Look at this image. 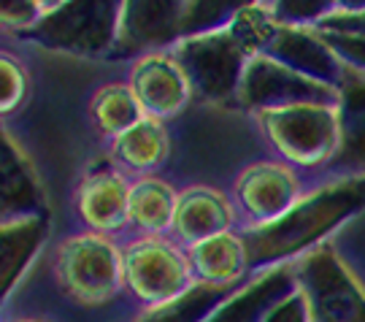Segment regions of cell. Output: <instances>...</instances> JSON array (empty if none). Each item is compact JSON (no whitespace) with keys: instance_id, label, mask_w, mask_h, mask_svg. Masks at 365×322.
Masks as SVG:
<instances>
[{"instance_id":"cell-30","label":"cell","mask_w":365,"mask_h":322,"mask_svg":"<svg viewBox=\"0 0 365 322\" xmlns=\"http://www.w3.org/2000/svg\"><path fill=\"white\" fill-rule=\"evenodd\" d=\"M3 322H57L52 314H43V311H25L16 309V306H9L3 311Z\"/></svg>"},{"instance_id":"cell-18","label":"cell","mask_w":365,"mask_h":322,"mask_svg":"<svg viewBox=\"0 0 365 322\" xmlns=\"http://www.w3.org/2000/svg\"><path fill=\"white\" fill-rule=\"evenodd\" d=\"M298 287L295 263L262 271L235 287L203 322H265L268 311Z\"/></svg>"},{"instance_id":"cell-10","label":"cell","mask_w":365,"mask_h":322,"mask_svg":"<svg viewBox=\"0 0 365 322\" xmlns=\"http://www.w3.org/2000/svg\"><path fill=\"white\" fill-rule=\"evenodd\" d=\"M341 92L330 90L319 81L300 76L284 65L274 63L271 57H252L244 68L235 111L255 114L265 109H282L295 104H339Z\"/></svg>"},{"instance_id":"cell-4","label":"cell","mask_w":365,"mask_h":322,"mask_svg":"<svg viewBox=\"0 0 365 322\" xmlns=\"http://www.w3.org/2000/svg\"><path fill=\"white\" fill-rule=\"evenodd\" d=\"M119 16V0H57L43 22L19 41L25 46L71 60H111Z\"/></svg>"},{"instance_id":"cell-19","label":"cell","mask_w":365,"mask_h":322,"mask_svg":"<svg viewBox=\"0 0 365 322\" xmlns=\"http://www.w3.org/2000/svg\"><path fill=\"white\" fill-rule=\"evenodd\" d=\"M197 287L214 290H235L249 279L247 241L238 231L214 236L203 244L187 249Z\"/></svg>"},{"instance_id":"cell-21","label":"cell","mask_w":365,"mask_h":322,"mask_svg":"<svg viewBox=\"0 0 365 322\" xmlns=\"http://www.w3.org/2000/svg\"><path fill=\"white\" fill-rule=\"evenodd\" d=\"M84 116H87V125L95 133V139L103 144L106 149L114 139L128 133L133 125H138L144 119V111H141L138 101L133 98L128 81L111 79V81L92 87L87 104H84Z\"/></svg>"},{"instance_id":"cell-29","label":"cell","mask_w":365,"mask_h":322,"mask_svg":"<svg viewBox=\"0 0 365 322\" xmlns=\"http://www.w3.org/2000/svg\"><path fill=\"white\" fill-rule=\"evenodd\" d=\"M265 322H312V311L306 303V296L295 287L287 298H282L274 309L268 311Z\"/></svg>"},{"instance_id":"cell-9","label":"cell","mask_w":365,"mask_h":322,"mask_svg":"<svg viewBox=\"0 0 365 322\" xmlns=\"http://www.w3.org/2000/svg\"><path fill=\"white\" fill-rule=\"evenodd\" d=\"M71 211L78 219V231H90L125 241L130 222V179L122 176L103 155L101 163H92L71 193Z\"/></svg>"},{"instance_id":"cell-3","label":"cell","mask_w":365,"mask_h":322,"mask_svg":"<svg viewBox=\"0 0 365 322\" xmlns=\"http://www.w3.org/2000/svg\"><path fill=\"white\" fill-rule=\"evenodd\" d=\"M49 276L60 298L76 309L125 306L122 244L90 231H73L49 249Z\"/></svg>"},{"instance_id":"cell-1","label":"cell","mask_w":365,"mask_h":322,"mask_svg":"<svg viewBox=\"0 0 365 322\" xmlns=\"http://www.w3.org/2000/svg\"><path fill=\"white\" fill-rule=\"evenodd\" d=\"M360 217H365V176L325 181L279 222L241 233L249 252V276L298 263L327 241H336Z\"/></svg>"},{"instance_id":"cell-23","label":"cell","mask_w":365,"mask_h":322,"mask_svg":"<svg viewBox=\"0 0 365 322\" xmlns=\"http://www.w3.org/2000/svg\"><path fill=\"white\" fill-rule=\"evenodd\" d=\"M33 74L27 63L11 49L0 46V122H11L30 104Z\"/></svg>"},{"instance_id":"cell-17","label":"cell","mask_w":365,"mask_h":322,"mask_svg":"<svg viewBox=\"0 0 365 322\" xmlns=\"http://www.w3.org/2000/svg\"><path fill=\"white\" fill-rule=\"evenodd\" d=\"M108 163L130 181L165 176L173 160V133L170 125L144 116L138 125L108 144L103 149Z\"/></svg>"},{"instance_id":"cell-6","label":"cell","mask_w":365,"mask_h":322,"mask_svg":"<svg viewBox=\"0 0 365 322\" xmlns=\"http://www.w3.org/2000/svg\"><path fill=\"white\" fill-rule=\"evenodd\" d=\"M317 187L322 184L312 181L298 168L271 155H260L230 176L225 190L233 201L238 233H249L279 222Z\"/></svg>"},{"instance_id":"cell-13","label":"cell","mask_w":365,"mask_h":322,"mask_svg":"<svg viewBox=\"0 0 365 322\" xmlns=\"http://www.w3.org/2000/svg\"><path fill=\"white\" fill-rule=\"evenodd\" d=\"M52 217L38 166L6 122H0V219Z\"/></svg>"},{"instance_id":"cell-8","label":"cell","mask_w":365,"mask_h":322,"mask_svg":"<svg viewBox=\"0 0 365 322\" xmlns=\"http://www.w3.org/2000/svg\"><path fill=\"white\" fill-rule=\"evenodd\" d=\"M295 279L306 296L312 322H365V282L327 241L295 263Z\"/></svg>"},{"instance_id":"cell-28","label":"cell","mask_w":365,"mask_h":322,"mask_svg":"<svg viewBox=\"0 0 365 322\" xmlns=\"http://www.w3.org/2000/svg\"><path fill=\"white\" fill-rule=\"evenodd\" d=\"M319 36L349 74L365 79V39H346V36H336L325 30H319Z\"/></svg>"},{"instance_id":"cell-24","label":"cell","mask_w":365,"mask_h":322,"mask_svg":"<svg viewBox=\"0 0 365 322\" xmlns=\"http://www.w3.org/2000/svg\"><path fill=\"white\" fill-rule=\"evenodd\" d=\"M233 290H214V287H195L192 293L173 301L168 306L152 311H138L130 322H203L211 311L220 306Z\"/></svg>"},{"instance_id":"cell-20","label":"cell","mask_w":365,"mask_h":322,"mask_svg":"<svg viewBox=\"0 0 365 322\" xmlns=\"http://www.w3.org/2000/svg\"><path fill=\"white\" fill-rule=\"evenodd\" d=\"M341 149L333 166L327 168L325 181L360 179L365 176V79L349 74L341 92Z\"/></svg>"},{"instance_id":"cell-15","label":"cell","mask_w":365,"mask_h":322,"mask_svg":"<svg viewBox=\"0 0 365 322\" xmlns=\"http://www.w3.org/2000/svg\"><path fill=\"white\" fill-rule=\"evenodd\" d=\"M52 236V217L0 219V311L30 276Z\"/></svg>"},{"instance_id":"cell-2","label":"cell","mask_w":365,"mask_h":322,"mask_svg":"<svg viewBox=\"0 0 365 322\" xmlns=\"http://www.w3.org/2000/svg\"><path fill=\"white\" fill-rule=\"evenodd\" d=\"M339 104H295L247 116L257 130L265 155L298 168L317 184H325L327 168L341 149Z\"/></svg>"},{"instance_id":"cell-31","label":"cell","mask_w":365,"mask_h":322,"mask_svg":"<svg viewBox=\"0 0 365 322\" xmlns=\"http://www.w3.org/2000/svg\"><path fill=\"white\" fill-rule=\"evenodd\" d=\"M0 322H3V311H0Z\"/></svg>"},{"instance_id":"cell-16","label":"cell","mask_w":365,"mask_h":322,"mask_svg":"<svg viewBox=\"0 0 365 322\" xmlns=\"http://www.w3.org/2000/svg\"><path fill=\"white\" fill-rule=\"evenodd\" d=\"M265 57L336 92H344L349 81V71L336 60L317 27H279Z\"/></svg>"},{"instance_id":"cell-26","label":"cell","mask_w":365,"mask_h":322,"mask_svg":"<svg viewBox=\"0 0 365 322\" xmlns=\"http://www.w3.org/2000/svg\"><path fill=\"white\" fill-rule=\"evenodd\" d=\"M265 6L282 27H317L333 11L336 0H265Z\"/></svg>"},{"instance_id":"cell-14","label":"cell","mask_w":365,"mask_h":322,"mask_svg":"<svg viewBox=\"0 0 365 322\" xmlns=\"http://www.w3.org/2000/svg\"><path fill=\"white\" fill-rule=\"evenodd\" d=\"M238 231V219L227 190L214 181H184L179 184V203L170 228V238L190 249L214 236Z\"/></svg>"},{"instance_id":"cell-12","label":"cell","mask_w":365,"mask_h":322,"mask_svg":"<svg viewBox=\"0 0 365 322\" xmlns=\"http://www.w3.org/2000/svg\"><path fill=\"white\" fill-rule=\"evenodd\" d=\"M184 0H128L122 3L117 46L111 63H133L135 57L165 52L184 39Z\"/></svg>"},{"instance_id":"cell-25","label":"cell","mask_w":365,"mask_h":322,"mask_svg":"<svg viewBox=\"0 0 365 322\" xmlns=\"http://www.w3.org/2000/svg\"><path fill=\"white\" fill-rule=\"evenodd\" d=\"M57 6V0H0V33L25 39L43 22V16Z\"/></svg>"},{"instance_id":"cell-22","label":"cell","mask_w":365,"mask_h":322,"mask_svg":"<svg viewBox=\"0 0 365 322\" xmlns=\"http://www.w3.org/2000/svg\"><path fill=\"white\" fill-rule=\"evenodd\" d=\"M179 203V184L170 176H149L130 181V236H170Z\"/></svg>"},{"instance_id":"cell-5","label":"cell","mask_w":365,"mask_h":322,"mask_svg":"<svg viewBox=\"0 0 365 322\" xmlns=\"http://www.w3.org/2000/svg\"><path fill=\"white\" fill-rule=\"evenodd\" d=\"M119 244L125 301L135 311L168 306L197 287L187 249L170 236H130Z\"/></svg>"},{"instance_id":"cell-27","label":"cell","mask_w":365,"mask_h":322,"mask_svg":"<svg viewBox=\"0 0 365 322\" xmlns=\"http://www.w3.org/2000/svg\"><path fill=\"white\" fill-rule=\"evenodd\" d=\"M317 30L346 39H365V0H336L333 11L317 25Z\"/></svg>"},{"instance_id":"cell-7","label":"cell","mask_w":365,"mask_h":322,"mask_svg":"<svg viewBox=\"0 0 365 322\" xmlns=\"http://www.w3.org/2000/svg\"><path fill=\"white\" fill-rule=\"evenodd\" d=\"M192 87V104L197 109L235 111V98L249 57L230 36L227 27L190 36L170 46Z\"/></svg>"},{"instance_id":"cell-11","label":"cell","mask_w":365,"mask_h":322,"mask_svg":"<svg viewBox=\"0 0 365 322\" xmlns=\"http://www.w3.org/2000/svg\"><path fill=\"white\" fill-rule=\"evenodd\" d=\"M125 81L144 116L160 119L165 125L179 122L195 106L190 79L170 49L135 57L133 63H128Z\"/></svg>"}]
</instances>
